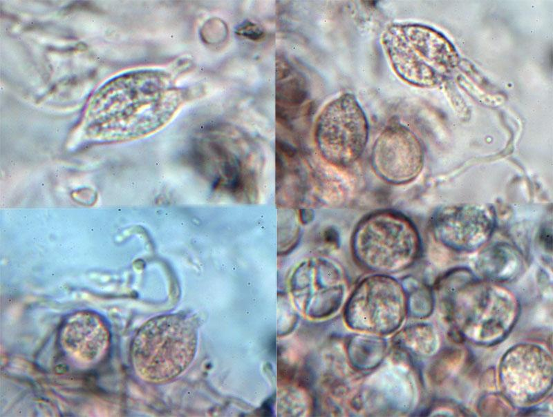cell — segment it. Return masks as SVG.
Here are the masks:
<instances>
[{
  "label": "cell",
  "mask_w": 553,
  "mask_h": 417,
  "mask_svg": "<svg viewBox=\"0 0 553 417\" xmlns=\"http://www.w3.org/2000/svg\"><path fill=\"white\" fill-rule=\"evenodd\" d=\"M520 257L511 246L497 244L485 250L479 258V271L483 275L495 280H507L516 273Z\"/></svg>",
  "instance_id": "cell-12"
},
{
  "label": "cell",
  "mask_w": 553,
  "mask_h": 417,
  "mask_svg": "<svg viewBox=\"0 0 553 417\" xmlns=\"http://www.w3.org/2000/svg\"><path fill=\"white\" fill-rule=\"evenodd\" d=\"M292 293L307 313L314 304L310 316H329L340 306L346 280L341 268L333 261L323 257H313L301 262L290 280Z\"/></svg>",
  "instance_id": "cell-7"
},
{
  "label": "cell",
  "mask_w": 553,
  "mask_h": 417,
  "mask_svg": "<svg viewBox=\"0 0 553 417\" xmlns=\"http://www.w3.org/2000/svg\"><path fill=\"white\" fill-rule=\"evenodd\" d=\"M395 73L418 86L442 82L453 70L458 55L453 46L438 32L417 24H393L381 37Z\"/></svg>",
  "instance_id": "cell-3"
},
{
  "label": "cell",
  "mask_w": 553,
  "mask_h": 417,
  "mask_svg": "<svg viewBox=\"0 0 553 417\" xmlns=\"http://www.w3.org/2000/svg\"><path fill=\"white\" fill-rule=\"evenodd\" d=\"M423 154L420 142L401 125L386 128L375 141L371 166L375 174L392 184L411 182L420 173Z\"/></svg>",
  "instance_id": "cell-9"
},
{
  "label": "cell",
  "mask_w": 553,
  "mask_h": 417,
  "mask_svg": "<svg viewBox=\"0 0 553 417\" xmlns=\"http://www.w3.org/2000/svg\"><path fill=\"white\" fill-rule=\"evenodd\" d=\"M236 33L247 39L257 41L264 36V31L260 26L251 21L243 23L236 30Z\"/></svg>",
  "instance_id": "cell-13"
},
{
  "label": "cell",
  "mask_w": 553,
  "mask_h": 417,
  "mask_svg": "<svg viewBox=\"0 0 553 417\" xmlns=\"http://www.w3.org/2000/svg\"><path fill=\"white\" fill-rule=\"evenodd\" d=\"M418 233L411 220L392 210H379L362 217L351 237L354 258L368 270L385 274L403 270L417 258Z\"/></svg>",
  "instance_id": "cell-4"
},
{
  "label": "cell",
  "mask_w": 553,
  "mask_h": 417,
  "mask_svg": "<svg viewBox=\"0 0 553 417\" xmlns=\"http://www.w3.org/2000/svg\"><path fill=\"white\" fill-rule=\"evenodd\" d=\"M59 341L65 354L77 365H96L106 353L110 332L97 313L82 311L68 316L59 329Z\"/></svg>",
  "instance_id": "cell-10"
},
{
  "label": "cell",
  "mask_w": 553,
  "mask_h": 417,
  "mask_svg": "<svg viewBox=\"0 0 553 417\" xmlns=\"http://www.w3.org/2000/svg\"><path fill=\"white\" fill-rule=\"evenodd\" d=\"M404 291L385 274L365 278L357 286L346 307L348 325L362 331L388 333L400 324L404 315Z\"/></svg>",
  "instance_id": "cell-6"
},
{
  "label": "cell",
  "mask_w": 553,
  "mask_h": 417,
  "mask_svg": "<svg viewBox=\"0 0 553 417\" xmlns=\"http://www.w3.org/2000/svg\"><path fill=\"white\" fill-rule=\"evenodd\" d=\"M368 138L366 116L355 96L344 93L329 101L316 122L318 151L330 166L344 168L362 155Z\"/></svg>",
  "instance_id": "cell-5"
},
{
  "label": "cell",
  "mask_w": 553,
  "mask_h": 417,
  "mask_svg": "<svg viewBox=\"0 0 553 417\" xmlns=\"http://www.w3.org/2000/svg\"><path fill=\"white\" fill-rule=\"evenodd\" d=\"M277 83L276 88V108L278 119L282 122L296 111L297 107L306 98V84L299 76L289 77L290 69L283 62L277 64Z\"/></svg>",
  "instance_id": "cell-11"
},
{
  "label": "cell",
  "mask_w": 553,
  "mask_h": 417,
  "mask_svg": "<svg viewBox=\"0 0 553 417\" xmlns=\"http://www.w3.org/2000/svg\"><path fill=\"white\" fill-rule=\"evenodd\" d=\"M197 345L198 324L194 318L182 313L159 316L145 322L133 338L132 366L146 382H166L188 368Z\"/></svg>",
  "instance_id": "cell-2"
},
{
  "label": "cell",
  "mask_w": 553,
  "mask_h": 417,
  "mask_svg": "<svg viewBox=\"0 0 553 417\" xmlns=\"http://www.w3.org/2000/svg\"><path fill=\"white\" fill-rule=\"evenodd\" d=\"M189 97L176 86L172 75L161 70H143L110 81L93 96L84 120L95 132L144 135L167 124ZM120 131V132H122Z\"/></svg>",
  "instance_id": "cell-1"
},
{
  "label": "cell",
  "mask_w": 553,
  "mask_h": 417,
  "mask_svg": "<svg viewBox=\"0 0 553 417\" xmlns=\"http://www.w3.org/2000/svg\"><path fill=\"white\" fill-rule=\"evenodd\" d=\"M495 226L491 208L483 205L461 204L438 210L431 220L435 237L456 251L468 252L482 246Z\"/></svg>",
  "instance_id": "cell-8"
}]
</instances>
